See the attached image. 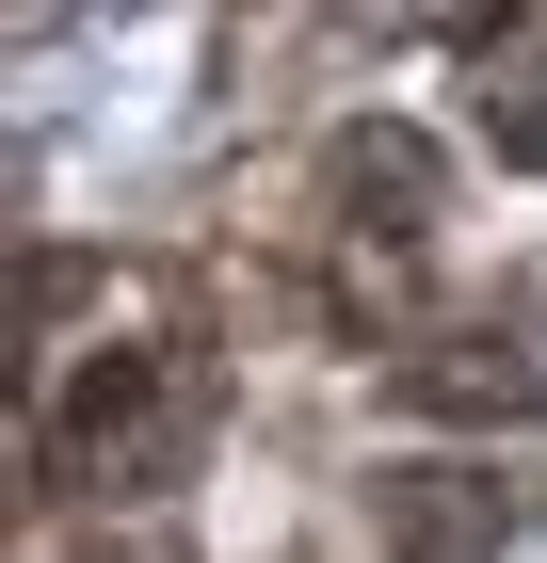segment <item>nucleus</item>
<instances>
[{"mask_svg": "<svg viewBox=\"0 0 547 563\" xmlns=\"http://www.w3.org/2000/svg\"><path fill=\"white\" fill-rule=\"evenodd\" d=\"M194 419H210V387H194V354L177 339H97L81 354V387L48 402V434H33V467H48V499H145V483L194 451Z\"/></svg>", "mask_w": 547, "mask_h": 563, "instance_id": "1", "label": "nucleus"}, {"mask_svg": "<svg viewBox=\"0 0 547 563\" xmlns=\"http://www.w3.org/2000/svg\"><path fill=\"white\" fill-rule=\"evenodd\" d=\"M322 225H338V258L386 290V274L435 242V145L403 130V113H354V130L322 145Z\"/></svg>", "mask_w": 547, "mask_h": 563, "instance_id": "2", "label": "nucleus"}, {"mask_svg": "<svg viewBox=\"0 0 547 563\" xmlns=\"http://www.w3.org/2000/svg\"><path fill=\"white\" fill-rule=\"evenodd\" d=\"M386 402H403V419H532V402H547L532 322H515V306H467V322L403 339V354H386Z\"/></svg>", "mask_w": 547, "mask_h": 563, "instance_id": "3", "label": "nucleus"}, {"mask_svg": "<svg viewBox=\"0 0 547 563\" xmlns=\"http://www.w3.org/2000/svg\"><path fill=\"white\" fill-rule=\"evenodd\" d=\"M371 531H386V563H500L515 499L483 467H371Z\"/></svg>", "mask_w": 547, "mask_h": 563, "instance_id": "4", "label": "nucleus"}]
</instances>
